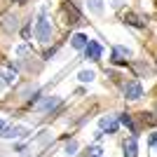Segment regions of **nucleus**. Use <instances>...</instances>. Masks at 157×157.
Returning a JSON list of instances; mask_svg holds the SVG:
<instances>
[{"instance_id": "obj_1", "label": "nucleus", "mask_w": 157, "mask_h": 157, "mask_svg": "<svg viewBox=\"0 0 157 157\" xmlns=\"http://www.w3.org/2000/svg\"><path fill=\"white\" fill-rule=\"evenodd\" d=\"M35 38H38L42 45H47L49 38H52V26H49V21H47V17L42 12H40L38 19H35Z\"/></svg>"}, {"instance_id": "obj_2", "label": "nucleus", "mask_w": 157, "mask_h": 157, "mask_svg": "<svg viewBox=\"0 0 157 157\" xmlns=\"http://www.w3.org/2000/svg\"><path fill=\"white\" fill-rule=\"evenodd\" d=\"M61 10H63V24H68V26H75V24H80L82 14H80V10L73 5L71 0H63Z\"/></svg>"}, {"instance_id": "obj_3", "label": "nucleus", "mask_w": 157, "mask_h": 157, "mask_svg": "<svg viewBox=\"0 0 157 157\" xmlns=\"http://www.w3.org/2000/svg\"><path fill=\"white\" fill-rule=\"evenodd\" d=\"M124 96L127 101H136V98L143 96V87H141V82H127L124 85Z\"/></svg>"}, {"instance_id": "obj_4", "label": "nucleus", "mask_w": 157, "mask_h": 157, "mask_svg": "<svg viewBox=\"0 0 157 157\" xmlns=\"http://www.w3.org/2000/svg\"><path fill=\"white\" fill-rule=\"evenodd\" d=\"M117 124H120V120H117V117H113V115H105V117L98 120V127H101L105 134H113V131H117Z\"/></svg>"}, {"instance_id": "obj_5", "label": "nucleus", "mask_w": 157, "mask_h": 157, "mask_svg": "<svg viewBox=\"0 0 157 157\" xmlns=\"http://www.w3.org/2000/svg\"><path fill=\"white\" fill-rule=\"evenodd\" d=\"M87 42H89V40H87L85 33H75V35L71 38V47H73V49H85Z\"/></svg>"}, {"instance_id": "obj_6", "label": "nucleus", "mask_w": 157, "mask_h": 157, "mask_svg": "<svg viewBox=\"0 0 157 157\" xmlns=\"http://www.w3.org/2000/svg\"><path fill=\"white\" fill-rule=\"evenodd\" d=\"M129 54H131V52L127 49V47H113V61H115V63L129 59Z\"/></svg>"}, {"instance_id": "obj_7", "label": "nucleus", "mask_w": 157, "mask_h": 157, "mask_svg": "<svg viewBox=\"0 0 157 157\" xmlns=\"http://www.w3.org/2000/svg\"><path fill=\"white\" fill-rule=\"evenodd\" d=\"M136 155H138L136 138H127L124 141V157H136Z\"/></svg>"}, {"instance_id": "obj_8", "label": "nucleus", "mask_w": 157, "mask_h": 157, "mask_svg": "<svg viewBox=\"0 0 157 157\" xmlns=\"http://www.w3.org/2000/svg\"><path fill=\"white\" fill-rule=\"evenodd\" d=\"M85 54L89 59H98V56H101V45H98V42H87Z\"/></svg>"}, {"instance_id": "obj_9", "label": "nucleus", "mask_w": 157, "mask_h": 157, "mask_svg": "<svg viewBox=\"0 0 157 157\" xmlns=\"http://www.w3.org/2000/svg\"><path fill=\"white\" fill-rule=\"evenodd\" d=\"M5 138H14V136H24L26 134V127H12V129H2L0 131Z\"/></svg>"}, {"instance_id": "obj_10", "label": "nucleus", "mask_w": 157, "mask_h": 157, "mask_svg": "<svg viewBox=\"0 0 157 157\" xmlns=\"http://www.w3.org/2000/svg\"><path fill=\"white\" fill-rule=\"evenodd\" d=\"M56 105H61V98H45V101L40 103V110L49 113L52 108H56Z\"/></svg>"}, {"instance_id": "obj_11", "label": "nucleus", "mask_w": 157, "mask_h": 157, "mask_svg": "<svg viewBox=\"0 0 157 157\" xmlns=\"http://www.w3.org/2000/svg\"><path fill=\"white\" fill-rule=\"evenodd\" d=\"M124 21H127V24H131V26H138V28H143V19H138L136 14H127V17H124Z\"/></svg>"}, {"instance_id": "obj_12", "label": "nucleus", "mask_w": 157, "mask_h": 157, "mask_svg": "<svg viewBox=\"0 0 157 157\" xmlns=\"http://www.w3.org/2000/svg\"><path fill=\"white\" fill-rule=\"evenodd\" d=\"M78 78L82 80V82H92V80H94V71H80Z\"/></svg>"}, {"instance_id": "obj_13", "label": "nucleus", "mask_w": 157, "mask_h": 157, "mask_svg": "<svg viewBox=\"0 0 157 157\" xmlns=\"http://www.w3.org/2000/svg\"><path fill=\"white\" fill-rule=\"evenodd\" d=\"M87 2H89V10H92V12H101V10H103V0H87Z\"/></svg>"}, {"instance_id": "obj_14", "label": "nucleus", "mask_w": 157, "mask_h": 157, "mask_svg": "<svg viewBox=\"0 0 157 157\" xmlns=\"http://www.w3.org/2000/svg\"><path fill=\"white\" fill-rule=\"evenodd\" d=\"M2 75H5V80H10V82H12V80L17 78V73H14V68H12V66H10V68L5 66V68H2Z\"/></svg>"}, {"instance_id": "obj_15", "label": "nucleus", "mask_w": 157, "mask_h": 157, "mask_svg": "<svg viewBox=\"0 0 157 157\" xmlns=\"http://www.w3.org/2000/svg\"><path fill=\"white\" fill-rule=\"evenodd\" d=\"M75 150H78V143H75V141H71V143L66 145V155H73Z\"/></svg>"}, {"instance_id": "obj_16", "label": "nucleus", "mask_w": 157, "mask_h": 157, "mask_svg": "<svg viewBox=\"0 0 157 157\" xmlns=\"http://www.w3.org/2000/svg\"><path fill=\"white\" fill-rule=\"evenodd\" d=\"M120 122H122L124 127H129V129H134V124H131V117H129V115H122V117H120Z\"/></svg>"}, {"instance_id": "obj_17", "label": "nucleus", "mask_w": 157, "mask_h": 157, "mask_svg": "<svg viewBox=\"0 0 157 157\" xmlns=\"http://www.w3.org/2000/svg\"><path fill=\"white\" fill-rule=\"evenodd\" d=\"M89 157H101V148H98V145H94L92 150H89Z\"/></svg>"}, {"instance_id": "obj_18", "label": "nucleus", "mask_w": 157, "mask_h": 157, "mask_svg": "<svg viewBox=\"0 0 157 157\" xmlns=\"http://www.w3.org/2000/svg\"><path fill=\"white\" fill-rule=\"evenodd\" d=\"M150 145H157V134H152V136H150Z\"/></svg>"}, {"instance_id": "obj_19", "label": "nucleus", "mask_w": 157, "mask_h": 157, "mask_svg": "<svg viewBox=\"0 0 157 157\" xmlns=\"http://www.w3.org/2000/svg\"><path fill=\"white\" fill-rule=\"evenodd\" d=\"M2 129H5V120L0 117V131H2Z\"/></svg>"}, {"instance_id": "obj_20", "label": "nucleus", "mask_w": 157, "mask_h": 157, "mask_svg": "<svg viewBox=\"0 0 157 157\" xmlns=\"http://www.w3.org/2000/svg\"><path fill=\"white\" fill-rule=\"evenodd\" d=\"M12 2H17V5H24V2H26V0H12Z\"/></svg>"}]
</instances>
